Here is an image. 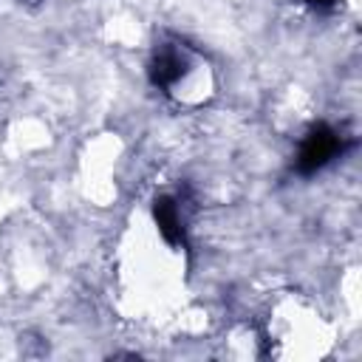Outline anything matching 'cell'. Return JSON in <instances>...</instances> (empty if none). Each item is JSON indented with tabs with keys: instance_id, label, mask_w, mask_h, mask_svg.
<instances>
[{
	"instance_id": "7a4b0ae2",
	"label": "cell",
	"mask_w": 362,
	"mask_h": 362,
	"mask_svg": "<svg viewBox=\"0 0 362 362\" xmlns=\"http://www.w3.org/2000/svg\"><path fill=\"white\" fill-rule=\"evenodd\" d=\"M153 218H156V226L161 232V238L170 243V246H187V232H184V218H181V206L173 195H158L153 201Z\"/></svg>"
},
{
	"instance_id": "6da1fadb",
	"label": "cell",
	"mask_w": 362,
	"mask_h": 362,
	"mask_svg": "<svg viewBox=\"0 0 362 362\" xmlns=\"http://www.w3.org/2000/svg\"><path fill=\"white\" fill-rule=\"evenodd\" d=\"M348 144L351 141H345L331 124L317 122V124H311L305 130V136L300 141V150H297V158H294V170L300 175H314L317 170L331 164L337 156H342Z\"/></svg>"
},
{
	"instance_id": "5b68a950",
	"label": "cell",
	"mask_w": 362,
	"mask_h": 362,
	"mask_svg": "<svg viewBox=\"0 0 362 362\" xmlns=\"http://www.w3.org/2000/svg\"><path fill=\"white\" fill-rule=\"evenodd\" d=\"M20 3H31V6H37V3H40V0H20Z\"/></svg>"
},
{
	"instance_id": "277c9868",
	"label": "cell",
	"mask_w": 362,
	"mask_h": 362,
	"mask_svg": "<svg viewBox=\"0 0 362 362\" xmlns=\"http://www.w3.org/2000/svg\"><path fill=\"white\" fill-rule=\"evenodd\" d=\"M303 3H308L311 8H331L334 6V0H303Z\"/></svg>"
},
{
	"instance_id": "3957f363",
	"label": "cell",
	"mask_w": 362,
	"mask_h": 362,
	"mask_svg": "<svg viewBox=\"0 0 362 362\" xmlns=\"http://www.w3.org/2000/svg\"><path fill=\"white\" fill-rule=\"evenodd\" d=\"M187 71V59L184 54L175 48V45H161L156 48L150 65H147V74H150V82L156 88H170L175 85Z\"/></svg>"
}]
</instances>
